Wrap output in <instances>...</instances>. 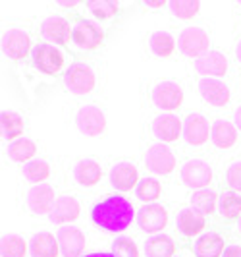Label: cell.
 <instances>
[{
  "label": "cell",
  "instance_id": "obj_31",
  "mask_svg": "<svg viewBox=\"0 0 241 257\" xmlns=\"http://www.w3.org/2000/svg\"><path fill=\"white\" fill-rule=\"evenodd\" d=\"M37 155V143L27 140V138H22L18 142L10 143L8 147V157L14 163H22V165H27L33 161V157Z\"/></svg>",
  "mask_w": 241,
  "mask_h": 257
},
{
  "label": "cell",
  "instance_id": "obj_35",
  "mask_svg": "<svg viewBox=\"0 0 241 257\" xmlns=\"http://www.w3.org/2000/svg\"><path fill=\"white\" fill-rule=\"evenodd\" d=\"M168 10L174 18H178L181 22H189L199 14L201 2H197V0H172V2H168Z\"/></svg>",
  "mask_w": 241,
  "mask_h": 257
},
{
  "label": "cell",
  "instance_id": "obj_19",
  "mask_svg": "<svg viewBox=\"0 0 241 257\" xmlns=\"http://www.w3.org/2000/svg\"><path fill=\"white\" fill-rule=\"evenodd\" d=\"M139 228L147 234H156V232L164 230L168 224V211L160 203H151V205H143L137 215Z\"/></svg>",
  "mask_w": 241,
  "mask_h": 257
},
{
  "label": "cell",
  "instance_id": "obj_21",
  "mask_svg": "<svg viewBox=\"0 0 241 257\" xmlns=\"http://www.w3.org/2000/svg\"><path fill=\"white\" fill-rule=\"evenodd\" d=\"M176 226H178V230L181 232L185 238H195V236L204 234L206 217L201 215L199 211H195L193 207H185V209H181L178 213Z\"/></svg>",
  "mask_w": 241,
  "mask_h": 257
},
{
  "label": "cell",
  "instance_id": "obj_23",
  "mask_svg": "<svg viewBox=\"0 0 241 257\" xmlns=\"http://www.w3.org/2000/svg\"><path fill=\"white\" fill-rule=\"evenodd\" d=\"M228 245L224 242V238L216 232H204L201 234L195 244H193V253L195 257H222L224 249Z\"/></svg>",
  "mask_w": 241,
  "mask_h": 257
},
{
  "label": "cell",
  "instance_id": "obj_17",
  "mask_svg": "<svg viewBox=\"0 0 241 257\" xmlns=\"http://www.w3.org/2000/svg\"><path fill=\"white\" fill-rule=\"evenodd\" d=\"M228 56L220 51H210L199 60H193V68L201 77H220L228 74Z\"/></svg>",
  "mask_w": 241,
  "mask_h": 257
},
{
  "label": "cell",
  "instance_id": "obj_22",
  "mask_svg": "<svg viewBox=\"0 0 241 257\" xmlns=\"http://www.w3.org/2000/svg\"><path fill=\"white\" fill-rule=\"evenodd\" d=\"M239 130L235 128V124H231L229 120H216L210 130V142L216 149H233L239 142Z\"/></svg>",
  "mask_w": 241,
  "mask_h": 257
},
{
  "label": "cell",
  "instance_id": "obj_45",
  "mask_svg": "<svg viewBox=\"0 0 241 257\" xmlns=\"http://www.w3.org/2000/svg\"><path fill=\"white\" fill-rule=\"evenodd\" d=\"M237 232H239V234H241V219L237 220Z\"/></svg>",
  "mask_w": 241,
  "mask_h": 257
},
{
  "label": "cell",
  "instance_id": "obj_24",
  "mask_svg": "<svg viewBox=\"0 0 241 257\" xmlns=\"http://www.w3.org/2000/svg\"><path fill=\"white\" fill-rule=\"evenodd\" d=\"M102 178V167L93 159H83L74 167V180L81 188H93Z\"/></svg>",
  "mask_w": 241,
  "mask_h": 257
},
{
  "label": "cell",
  "instance_id": "obj_38",
  "mask_svg": "<svg viewBox=\"0 0 241 257\" xmlns=\"http://www.w3.org/2000/svg\"><path fill=\"white\" fill-rule=\"evenodd\" d=\"M226 182H228L229 190L235 193H241V161L231 163L226 170Z\"/></svg>",
  "mask_w": 241,
  "mask_h": 257
},
{
  "label": "cell",
  "instance_id": "obj_13",
  "mask_svg": "<svg viewBox=\"0 0 241 257\" xmlns=\"http://www.w3.org/2000/svg\"><path fill=\"white\" fill-rule=\"evenodd\" d=\"M210 130L212 126H208V120L203 114H187L183 120V140L191 147H203L210 140Z\"/></svg>",
  "mask_w": 241,
  "mask_h": 257
},
{
  "label": "cell",
  "instance_id": "obj_34",
  "mask_svg": "<svg viewBox=\"0 0 241 257\" xmlns=\"http://www.w3.org/2000/svg\"><path fill=\"white\" fill-rule=\"evenodd\" d=\"M22 174H24V178H26L27 182H31V184L39 186V184H45V182L51 178V165H49L47 161L33 159L31 163L24 165Z\"/></svg>",
  "mask_w": 241,
  "mask_h": 257
},
{
  "label": "cell",
  "instance_id": "obj_37",
  "mask_svg": "<svg viewBox=\"0 0 241 257\" xmlns=\"http://www.w3.org/2000/svg\"><path fill=\"white\" fill-rule=\"evenodd\" d=\"M112 255L114 257H139V249L131 238H116L112 242Z\"/></svg>",
  "mask_w": 241,
  "mask_h": 257
},
{
  "label": "cell",
  "instance_id": "obj_39",
  "mask_svg": "<svg viewBox=\"0 0 241 257\" xmlns=\"http://www.w3.org/2000/svg\"><path fill=\"white\" fill-rule=\"evenodd\" d=\"M222 257H241V247L235 244H229L226 249H224V253Z\"/></svg>",
  "mask_w": 241,
  "mask_h": 257
},
{
  "label": "cell",
  "instance_id": "obj_8",
  "mask_svg": "<svg viewBox=\"0 0 241 257\" xmlns=\"http://www.w3.org/2000/svg\"><path fill=\"white\" fill-rule=\"evenodd\" d=\"M179 178L183 182V186L195 192L206 190L208 184L212 182V167L203 159H189L183 163V167L179 170Z\"/></svg>",
  "mask_w": 241,
  "mask_h": 257
},
{
  "label": "cell",
  "instance_id": "obj_36",
  "mask_svg": "<svg viewBox=\"0 0 241 257\" xmlns=\"http://www.w3.org/2000/svg\"><path fill=\"white\" fill-rule=\"evenodd\" d=\"M0 253L2 257H26L27 242L18 234H6V236H2Z\"/></svg>",
  "mask_w": 241,
  "mask_h": 257
},
{
  "label": "cell",
  "instance_id": "obj_16",
  "mask_svg": "<svg viewBox=\"0 0 241 257\" xmlns=\"http://www.w3.org/2000/svg\"><path fill=\"white\" fill-rule=\"evenodd\" d=\"M199 93L204 99V103H208L210 106H226L231 99L229 87L218 77H201Z\"/></svg>",
  "mask_w": 241,
  "mask_h": 257
},
{
  "label": "cell",
  "instance_id": "obj_4",
  "mask_svg": "<svg viewBox=\"0 0 241 257\" xmlns=\"http://www.w3.org/2000/svg\"><path fill=\"white\" fill-rule=\"evenodd\" d=\"M64 85L70 93L85 97L97 89V74L89 64L76 62L64 72Z\"/></svg>",
  "mask_w": 241,
  "mask_h": 257
},
{
  "label": "cell",
  "instance_id": "obj_18",
  "mask_svg": "<svg viewBox=\"0 0 241 257\" xmlns=\"http://www.w3.org/2000/svg\"><path fill=\"white\" fill-rule=\"evenodd\" d=\"M139 182V170L129 161H120L110 168V184L118 192H131Z\"/></svg>",
  "mask_w": 241,
  "mask_h": 257
},
{
  "label": "cell",
  "instance_id": "obj_3",
  "mask_svg": "<svg viewBox=\"0 0 241 257\" xmlns=\"http://www.w3.org/2000/svg\"><path fill=\"white\" fill-rule=\"evenodd\" d=\"M210 47V35L208 31L199 26H187L179 31L178 35V51L185 58H195L199 60L204 56Z\"/></svg>",
  "mask_w": 241,
  "mask_h": 257
},
{
  "label": "cell",
  "instance_id": "obj_9",
  "mask_svg": "<svg viewBox=\"0 0 241 257\" xmlns=\"http://www.w3.org/2000/svg\"><path fill=\"white\" fill-rule=\"evenodd\" d=\"M145 165L154 174L170 176L178 167V159L166 143H154L145 153Z\"/></svg>",
  "mask_w": 241,
  "mask_h": 257
},
{
  "label": "cell",
  "instance_id": "obj_41",
  "mask_svg": "<svg viewBox=\"0 0 241 257\" xmlns=\"http://www.w3.org/2000/svg\"><path fill=\"white\" fill-rule=\"evenodd\" d=\"M233 124H235V128L241 132V104L235 108V112H233Z\"/></svg>",
  "mask_w": 241,
  "mask_h": 257
},
{
  "label": "cell",
  "instance_id": "obj_15",
  "mask_svg": "<svg viewBox=\"0 0 241 257\" xmlns=\"http://www.w3.org/2000/svg\"><path fill=\"white\" fill-rule=\"evenodd\" d=\"M56 238H58V244H60V253L62 257H81L87 240H85V234L79 230L77 226H62L56 232Z\"/></svg>",
  "mask_w": 241,
  "mask_h": 257
},
{
  "label": "cell",
  "instance_id": "obj_20",
  "mask_svg": "<svg viewBox=\"0 0 241 257\" xmlns=\"http://www.w3.org/2000/svg\"><path fill=\"white\" fill-rule=\"evenodd\" d=\"M79 213H81V205L74 195H60L56 199V203L51 211V220L54 224H62V226H68L72 224L74 220L79 219Z\"/></svg>",
  "mask_w": 241,
  "mask_h": 257
},
{
  "label": "cell",
  "instance_id": "obj_43",
  "mask_svg": "<svg viewBox=\"0 0 241 257\" xmlns=\"http://www.w3.org/2000/svg\"><path fill=\"white\" fill-rule=\"evenodd\" d=\"M83 257H114L112 253H108V251H101V253H87V255Z\"/></svg>",
  "mask_w": 241,
  "mask_h": 257
},
{
  "label": "cell",
  "instance_id": "obj_7",
  "mask_svg": "<svg viewBox=\"0 0 241 257\" xmlns=\"http://www.w3.org/2000/svg\"><path fill=\"white\" fill-rule=\"evenodd\" d=\"M2 52L14 62L26 60L31 52V37L24 27H6L2 31Z\"/></svg>",
  "mask_w": 241,
  "mask_h": 257
},
{
  "label": "cell",
  "instance_id": "obj_28",
  "mask_svg": "<svg viewBox=\"0 0 241 257\" xmlns=\"http://www.w3.org/2000/svg\"><path fill=\"white\" fill-rule=\"evenodd\" d=\"M0 124H2V138H4V142L14 143L18 142V140H22L24 130H26V122H24V118L18 112L4 110L2 116H0Z\"/></svg>",
  "mask_w": 241,
  "mask_h": 257
},
{
  "label": "cell",
  "instance_id": "obj_44",
  "mask_svg": "<svg viewBox=\"0 0 241 257\" xmlns=\"http://www.w3.org/2000/svg\"><path fill=\"white\" fill-rule=\"evenodd\" d=\"M235 58H237V62L241 64V37L237 41V45H235Z\"/></svg>",
  "mask_w": 241,
  "mask_h": 257
},
{
  "label": "cell",
  "instance_id": "obj_26",
  "mask_svg": "<svg viewBox=\"0 0 241 257\" xmlns=\"http://www.w3.org/2000/svg\"><path fill=\"white\" fill-rule=\"evenodd\" d=\"M149 51L156 58H174L178 51V41L168 31H154L149 35Z\"/></svg>",
  "mask_w": 241,
  "mask_h": 257
},
{
  "label": "cell",
  "instance_id": "obj_10",
  "mask_svg": "<svg viewBox=\"0 0 241 257\" xmlns=\"http://www.w3.org/2000/svg\"><path fill=\"white\" fill-rule=\"evenodd\" d=\"M72 31H74V26L70 24V20H66L62 16H49L41 22V37L56 47L58 45L70 47Z\"/></svg>",
  "mask_w": 241,
  "mask_h": 257
},
{
  "label": "cell",
  "instance_id": "obj_33",
  "mask_svg": "<svg viewBox=\"0 0 241 257\" xmlns=\"http://www.w3.org/2000/svg\"><path fill=\"white\" fill-rule=\"evenodd\" d=\"M85 8L97 22H110L120 14V4L110 0H91V2H85Z\"/></svg>",
  "mask_w": 241,
  "mask_h": 257
},
{
  "label": "cell",
  "instance_id": "obj_5",
  "mask_svg": "<svg viewBox=\"0 0 241 257\" xmlns=\"http://www.w3.org/2000/svg\"><path fill=\"white\" fill-rule=\"evenodd\" d=\"M33 66L37 68L41 74H47V76H58L62 74L64 68H66V52L51 43H41L33 49Z\"/></svg>",
  "mask_w": 241,
  "mask_h": 257
},
{
  "label": "cell",
  "instance_id": "obj_27",
  "mask_svg": "<svg viewBox=\"0 0 241 257\" xmlns=\"http://www.w3.org/2000/svg\"><path fill=\"white\" fill-rule=\"evenodd\" d=\"M29 251L31 257H58L60 255L58 238H54V234L51 232H39L29 244Z\"/></svg>",
  "mask_w": 241,
  "mask_h": 257
},
{
  "label": "cell",
  "instance_id": "obj_40",
  "mask_svg": "<svg viewBox=\"0 0 241 257\" xmlns=\"http://www.w3.org/2000/svg\"><path fill=\"white\" fill-rule=\"evenodd\" d=\"M145 8H151V10H162L164 6H168V2H160V0H147L143 2Z\"/></svg>",
  "mask_w": 241,
  "mask_h": 257
},
{
  "label": "cell",
  "instance_id": "obj_6",
  "mask_svg": "<svg viewBox=\"0 0 241 257\" xmlns=\"http://www.w3.org/2000/svg\"><path fill=\"white\" fill-rule=\"evenodd\" d=\"M183 89L181 85L176 83V81H170V79H162V81H156L151 89V101L156 108L160 110H166V112H174L181 108L183 104Z\"/></svg>",
  "mask_w": 241,
  "mask_h": 257
},
{
  "label": "cell",
  "instance_id": "obj_11",
  "mask_svg": "<svg viewBox=\"0 0 241 257\" xmlns=\"http://www.w3.org/2000/svg\"><path fill=\"white\" fill-rule=\"evenodd\" d=\"M76 126L81 136L85 138H97L102 136L106 130V116L99 106L95 104H85L77 110Z\"/></svg>",
  "mask_w": 241,
  "mask_h": 257
},
{
  "label": "cell",
  "instance_id": "obj_32",
  "mask_svg": "<svg viewBox=\"0 0 241 257\" xmlns=\"http://www.w3.org/2000/svg\"><path fill=\"white\" fill-rule=\"evenodd\" d=\"M135 195L137 199L143 201L145 205H151V203H156L162 195V184L156 180V178H151V176H145L141 178V182L135 188Z\"/></svg>",
  "mask_w": 241,
  "mask_h": 257
},
{
  "label": "cell",
  "instance_id": "obj_29",
  "mask_svg": "<svg viewBox=\"0 0 241 257\" xmlns=\"http://www.w3.org/2000/svg\"><path fill=\"white\" fill-rule=\"evenodd\" d=\"M145 255L147 257H174L176 255V244L170 236L156 234L145 242Z\"/></svg>",
  "mask_w": 241,
  "mask_h": 257
},
{
  "label": "cell",
  "instance_id": "obj_12",
  "mask_svg": "<svg viewBox=\"0 0 241 257\" xmlns=\"http://www.w3.org/2000/svg\"><path fill=\"white\" fill-rule=\"evenodd\" d=\"M56 193L54 188L49 184H39L33 186L26 193V207L29 213L33 215H51L52 207L56 203Z\"/></svg>",
  "mask_w": 241,
  "mask_h": 257
},
{
  "label": "cell",
  "instance_id": "obj_42",
  "mask_svg": "<svg viewBox=\"0 0 241 257\" xmlns=\"http://www.w3.org/2000/svg\"><path fill=\"white\" fill-rule=\"evenodd\" d=\"M56 6H60V8H76V6H79V2H58Z\"/></svg>",
  "mask_w": 241,
  "mask_h": 257
},
{
  "label": "cell",
  "instance_id": "obj_2",
  "mask_svg": "<svg viewBox=\"0 0 241 257\" xmlns=\"http://www.w3.org/2000/svg\"><path fill=\"white\" fill-rule=\"evenodd\" d=\"M74 31H72V45L83 52H95L104 45L106 33L101 27V24L91 22L85 18L74 20Z\"/></svg>",
  "mask_w": 241,
  "mask_h": 257
},
{
  "label": "cell",
  "instance_id": "obj_25",
  "mask_svg": "<svg viewBox=\"0 0 241 257\" xmlns=\"http://www.w3.org/2000/svg\"><path fill=\"white\" fill-rule=\"evenodd\" d=\"M218 217L224 222H237L241 219V197L239 193L224 190L218 199Z\"/></svg>",
  "mask_w": 241,
  "mask_h": 257
},
{
  "label": "cell",
  "instance_id": "obj_1",
  "mask_svg": "<svg viewBox=\"0 0 241 257\" xmlns=\"http://www.w3.org/2000/svg\"><path fill=\"white\" fill-rule=\"evenodd\" d=\"M133 217H135V209L131 205V201L120 193L104 197L91 211L93 222L106 232L127 230L129 224L133 222Z\"/></svg>",
  "mask_w": 241,
  "mask_h": 257
},
{
  "label": "cell",
  "instance_id": "obj_14",
  "mask_svg": "<svg viewBox=\"0 0 241 257\" xmlns=\"http://www.w3.org/2000/svg\"><path fill=\"white\" fill-rule=\"evenodd\" d=\"M152 136L158 143H176L183 136V122L176 114H158L152 120Z\"/></svg>",
  "mask_w": 241,
  "mask_h": 257
},
{
  "label": "cell",
  "instance_id": "obj_30",
  "mask_svg": "<svg viewBox=\"0 0 241 257\" xmlns=\"http://www.w3.org/2000/svg\"><path fill=\"white\" fill-rule=\"evenodd\" d=\"M218 199L220 197L208 188L206 190H197L191 195V207L195 211H199L201 215H204V217H210L218 211Z\"/></svg>",
  "mask_w": 241,
  "mask_h": 257
}]
</instances>
